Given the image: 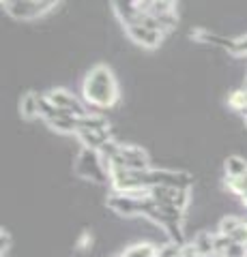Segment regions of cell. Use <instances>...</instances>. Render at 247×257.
Instances as JSON below:
<instances>
[{"label":"cell","instance_id":"obj_1","mask_svg":"<svg viewBox=\"0 0 247 257\" xmlns=\"http://www.w3.org/2000/svg\"><path fill=\"white\" fill-rule=\"evenodd\" d=\"M118 99H121V92H118V82L112 73V69L106 67V64L93 67L84 77L82 101L89 107L108 109V107H114Z\"/></svg>","mask_w":247,"mask_h":257},{"label":"cell","instance_id":"obj_2","mask_svg":"<svg viewBox=\"0 0 247 257\" xmlns=\"http://www.w3.org/2000/svg\"><path fill=\"white\" fill-rule=\"evenodd\" d=\"M150 204V191L148 193H116L112 191L106 199V206L118 216H146Z\"/></svg>","mask_w":247,"mask_h":257},{"label":"cell","instance_id":"obj_3","mask_svg":"<svg viewBox=\"0 0 247 257\" xmlns=\"http://www.w3.org/2000/svg\"><path fill=\"white\" fill-rule=\"evenodd\" d=\"M73 172L82 180H91L97 184L110 182V170H108V165L103 163L99 150H91V148L79 150L75 157V163H73Z\"/></svg>","mask_w":247,"mask_h":257},{"label":"cell","instance_id":"obj_4","mask_svg":"<svg viewBox=\"0 0 247 257\" xmlns=\"http://www.w3.org/2000/svg\"><path fill=\"white\" fill-rule=\"evenodd\" d=\"M114 170H127V172H144L150 170V159L146 150L142 146H133V144H123L121 152L116 159L110 163V172Z\"/></svg>","mask_w":247,"mask_h":257},{"label":"cell","instance_id":"obj_5","mask_svg":"<svg viewBox=\"0 0 247 257\" xmlns=\"http://www.w3.org/2000/svg\"><path fill=\"white\" fill-rule=\"evenodd\" d=\"M150 197L161 206L179 208V210L187 212L191 204V189H179V187H155L150 189Z\"/></svg>","mask_w":247,"mask_h":257},{"label":"cell","instance_id":"obj_6","mask_svg":"<svg viewBox=\"0 0 247 257\" xmlns=\"http://www.w3.org/2000/svg\"><path fill=\"white\" fill-rule=\"evenodd\" d=\"M47 99H50L58 109L67 111V114H73L77 118H82V116L89 114V105H86L84 101H79L75 94H71L69 90H65V88L50 90V92H47Z\"/></svg>","mask_w":247,"mask_h":257},{"label":"cell","instance_id":"obj_7","mask_svg":"<svg viewBox=\"0 0 247 257\" xmlns=\"http://www.w3.org/2000/svg\"><path fill=\"white\" fill-rule=\"evenodd\" d=\"M3 7L11 18L22 20V22H30V20H37L41 15H45L35 0H3Z\"/></svg>","mask_w":247,"mask_h":257},{"label":"cell","instance_id":"obj_8","mask_svg":"<svg viewBox=\"0 0 247 257\" xmlns=\"http://www.w3.org/2000/svg\"><path fill=\"white\" fill-rule=\"evenodd\" d=\"M217 234L230 238L232 242H238V244H245L247 246V221L241 219V216L226 214L224 219L219 221Z\"/></svg>","mask_w":247,"mask_h":257},{"label":"cell","instance_id":"obj_9","mask_svg":"<svg viewBox=\"0 0 247 257\" xmlns=\"http://www.w3.org/2000/svg\"><path fill=\"white\" fill-rule=\"evenodd\" d=\"M125 35L129 37L133 43H138L142 47H148V50H153V47H157L159 43L163 41V32L153 30V28H146V26H142V24L127 26L125 28Z\"/></svg>","mask_w":247,"mask_h":257},{"label":"cell","instance_id":"obj_10","mask_svg":"<svg viewBox=\"0 0 247 257\" xmlns=\"http://www.w3.org/2000/svg\"><path fill=\"white\" fill-rule=\"evenodd\" d=\"M75 138L82 144V148H91V150H99L103 144H108L112 138V128H95V131H77Z\"/></svg>","mask_w":247,"mask_h":257},{"label":"cell","instance_id":"obj_11","mask_svg":"<svg viewBox=\"0 0 247 257\" xmlns=\"http://www.w3.org/2000/svg\"><path fill=\"white\" fill-rule=\"evenodd\" d=\"M215 238H217V234H211V231H198L189 242L194 244V248L198 251L200 257H215Z\"/></svg>","mask_w":247,"mask_h":257},{"label":"cell","instance_id":"obj_12","mask_svg":"<svg viewBox=\"0 0 247 257\" xmlns=\"http://www.w3.org/2000/svg\"><path fill=\"white\" fill-rule=\"evenodd\" d=\"M77 116L73 114H60L56 118H52V120H47V126L54 128L56 133H77Z\"/></svg>","mask_w":247,"mask_h":257},{"label":"cell","instance_id":"obj_13","mask_svg":"<svg viewBox=\"0 0 247 257\" xmlns=\"http://www.w3.org/2000/svg\"><path fill=\"white\" fill-rule=\"evenodd\" d=\"M224 174H226V178H230V180L243 178V176L247 174V161L243 157H238V155L228 157L226 163H224Z\"/></svg>","mask_w":247,"mask_h":257},{"label":"cell","instance_id":"obj_14","mask_svg":"<svg viewBox=\"0 0 247 257\" xmlns=\"http://www.w3.org/2000/svg\"><path fill=\"white\" fill-rule=\"evenodd\" d=\"M20 111L24 118H37L39 116V94L37 92H26L20 101Z\"/></svg>","mask_w":247,"mask_h":257},{"label":"cell","instance_id":"obj_15","mask_svg":"<svg viewBox=\"0 0 247 257\" xmlns=\"http://www.w3.org/2000/svg\"><path fill=\"white\" fill-rule=\"evenodd\" d=\"M228 103H230V107H234L236 111H245L247 109V86H241L238 90L230 94Z\"/></svg>","mask_w":247,"mask_h":257},{"label":"cell","instance_id":"obj_16","mask_svg":"<svg viewBox=\"0 0 247 257\" xmlns=\"http://www.w3.org/2000/svg\"><path fill=\"white\" fill-rule=\"evenodd\" d=\"M183 253V244L172 242V240H166L161 246H157V257H181Z\"/></svg>","mask_w":247,"mask_h":257},{"label":"cell","instance_id":"obj_17","mask_svg":"<svg viewBox=\"0 0 247 257\" xmlns=\"http://www.w3.org/2000/svg\"><path fill=\"white\" fill-rule=\"evenodd\" d=\"M230 54L232 56H247V35L234 39L232 47H230Z\"/></svg>","mask_w":247,"mask_h":257},{"label":"cell","instance_id":"obj_18","mask_svg":"<svg viewBox=\"0 0 247 257\" xmlns=\"http://www.w3.org/2000/svg\"><path fill=\"white\" fill-rule=\"evenodd\" d=\"M35 3H37L39 7H41L43 13H47V11H52L54 7H56V5L60 3V0H35Z\"/></svg>","mask_w":247,"mask_h":257},{"label":"cell","instance_id":"obj_19","mask_svg":"<svg viewBox=\"0 0 247 257\" xmlns=\"http://www.w3.org/2000/svg\"><path fill=\"white\" fill-rule=\"evenodd\" d=\"M9 244H11V238H9V234L3 229V236H0V251L3 253H7L9 251Z\"/></svg>","mask_w":247,"mask_h":257},{"label":"cell","instance_id":"obj_20","mask_svg":"<svg viewBox=\"0 0 247 257\" xmlns=\"http://www.w3.org/2000/svg\"><path fill=\"white\" fill-rule=\"evenodd\" d=\"M91 242H93L91 234H89V231H84V234H82V238H79V242H77V246H79V248H84L86 244H91Z\"/></svg>","mask_w":247,"mask_h":257},{"label":"cell","instance_id":"obj_21","mask_svg":"<svg viewBox=\"0 0 247 257\" xmlns=\"http://www.w3.org/2000/svg\"><path fill=\"white\" fill-rule=\"evenodd\" d=\"M241 202H243V206H247V193H245V195H241Z\"/></svg>","mask_w":247,"mask_h":257},{"label":"cell","instance_id":"obj_22","mask_svg":"<svg viewBox=\"0 0 247 257\" xmlns=\"http://www.w3.org/2000/svg\"><path fill=\"white\" fill-rule=\"evenodd\" d=\"M241 114H243V120H245V126H247V109H245V111H241Z\"/></svg>","mask_w":247,"mask_h":257}]
</instances>
